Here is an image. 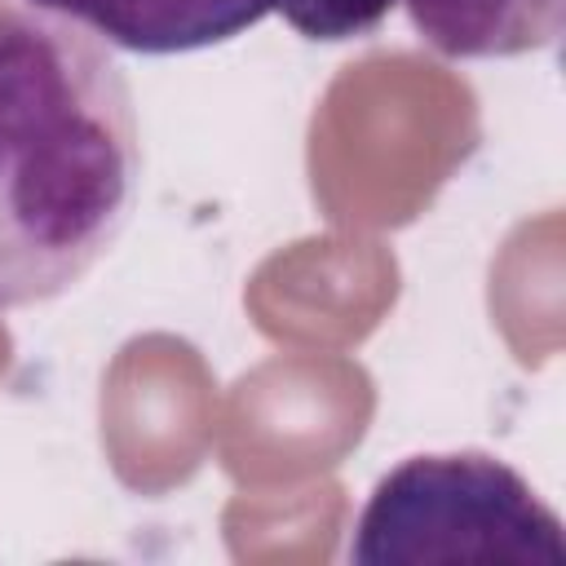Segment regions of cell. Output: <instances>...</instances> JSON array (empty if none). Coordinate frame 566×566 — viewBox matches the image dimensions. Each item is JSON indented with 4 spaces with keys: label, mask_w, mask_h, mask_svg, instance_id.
I'll use <instances>...</instances> for the list:
<instances>
[{
    "label": "cell",
    "mask_w": 566,
    "mask_h": 566,
    "mask_svg": "<svg viewBox=\"0 0 566 566\" xmlns=\"http://www.w3.org/2000/svg\"><path fill=\"white\" fill-rule=\"evenodd\" d=\"M142 181L133 88L106 44L0 9V310L75 287L115 248Z\"/></svg>",
    "instance_id": "cell-1"
},
{
    "label": "cell",
    "mask_w": 566,
    "mask_h": 566,
    "mask_svg": "<svg viewBox=\"0 0 566 566\" xmlns=\"http://www.w3.org/2000/svg\"><path fill=\"white\" fill-rule=\"evenodd\" d=\"M349 562L358 566H566L557 513L482 451L411 455L367 495Z\"/></svg>",
    "instance_id": "cell-2"
},
{
    "label": "cell",
    "mask_w": 566,
    "mask_h": 566,
    "mask_svg": "<svg viewBox=\"0 0 566 566\" xmlns=\"http://www.w3.org/2000/svg\"><path fill=\"white\" fill-rule=\"evenodd\" d=\"M31 9L57 13L97 40L142 53L172 57L226 44L252 31L274 0H27Z\"/></svg>",
    "instance_id": "cell-3"
},
{
    "label": "cell",
    "mask_w": 566,
    "mask_h": 566,
    "mask_svg": "<svg viewBox=\"0 0 566 566\" xmlns=\"http://www.w3.org/2000/svg\"><path fill=\"white\" fill-rule=\"evenodd\" d=\"M442 57H517L557 44L566 0H402Z\"/></svg>",
    "instance_id": "cell-4"
},
{
    "label": "cell",
    "mask_w": 566,
    "mask_h": 566,
    "mask_svg": "<svg viewBox=\"0 0 566 566\" xmlns=\"http://www.w3.org/2000/svg\"><path fill=\"white\" fill-rule=\"evenodd\" d=\"M394 4L398 0H274V9L296 35L323 40V44L371 35Z\"/></svg>",
    "instance_id": "cell-5"
}]
</instances>
